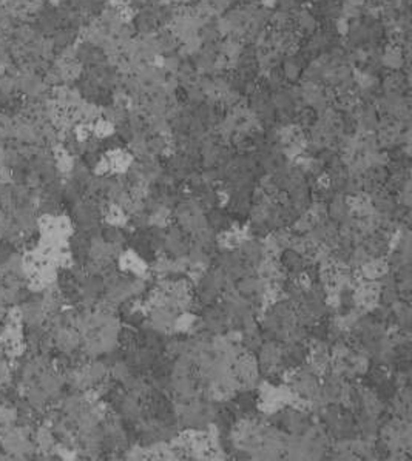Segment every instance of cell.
Listing matches in <instances>:
<instances>
[{
    "label": "cell",
    "instance_id": "obj_2",
    "mask_svg": "<svg viewBox=\"0 0 412 461\" xmlns=\"http://www.w3.org/2000/svg\"><path fill=\"white\" fill-rule=\"evenodd\" d=\"M10 24V14L5 10H0V28H7Z\"/></svg>",
    "mask_w": 412,
    "mask_h": 461
},
{
    "label": "cell",
    "instance_id": "obj_1",
    "mask_svg": "<svg viewBox=\"0 0 412 461\" xmlns=\"http://www.w3.org/2000/svg\"><path fill=\"white\" fill-rule=\"evenodd\" d=\"M16 37L20 44H33L36 40V30L28 25H24L16 31Z\"/></svg>",
    "mask_w": 412,
    "mask_h": 461
}]
</instances>
